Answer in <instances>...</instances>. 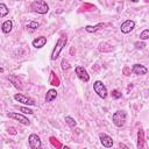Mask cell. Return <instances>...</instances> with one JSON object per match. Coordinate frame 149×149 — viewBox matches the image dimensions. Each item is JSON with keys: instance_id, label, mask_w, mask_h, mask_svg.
Instances as JSON below:
<instances>
[{"instance_id": "cell-11", "label": "cell", "mask_w": 149, "mask_h": 149, "mask_svg": "<svg viewBox=\"0 0 149 149\" xmlns=\"http://www.w3.org/2000/svg\"><path fill=\"white\" fill-rule=\"evenodd\" d=\"M99 137H100V142H101V144L104 146V147H106V148H111L112 146H113V139L111 137V136H108L107 134H100L99 135Z\"/></svg>"}, {"instance_id": "cell-29", "label": "cell", "mask_w": 149, "mask_h": 149, "mask_svg": "<svg viewBox=\"0 0 149 149\" xmlns=\"http://www.w3.org/2000/svg\"><path fill=\"white\" fill-rule=\"evenodd\" d=\"M8 133H10L12 135H15V134H16V132H15V129H14L13 127H9V128H8Z\"/></svg>"}, {"instance_id": "cell-3", "label": "cell", "mask_w": 149, "mask_h": 149, "mask_svg": "<svg viewBox=\"0 0 149 149\" xmlns=\"http://www.w3.org/2000/svg\"><path fill=\"white\" fill-rule=\"evenodd\" d=\"M126 119L127 114L125 111H116L112 116V121L116 127H122L126 123Z\"/></svg>"}, {"instance_id": "cell-1", "label": "cell", "mask_w": 149, "mask_h": 149, "mask_svg": "<svg viewBox=\"0 0 149 149\" xmlns=\"http://www.w3.org/2000/svg\"><path fill=\"white\" fill-rule=\"evenodd\" d=\"M66 42H68V37H66V35H65V34L61 35V37L57 40V42H56V44H55V48L52 49L51 57H50L51 61H56V59L58 58V56H59L61 51L63 50V48L65 47Z\"/></svg>"}, {"instance_id": "cell-18", "label": "cell", "mask_w": 149, "mask_h": 149, "mask_svg": "<svg viewBox=\"0 0 149 149\" xmlns=\"http://www.w3.org/2000/svg\"><path fill=\"white\" fill-rule=\"evenodd\" d=\"M9 80L13 83V85H14L16 88H19V90H22V85H21V81L17 79V77H16V76H10V77H9Z\"/></svg>"}, {"instance_id": "cell-2", "label": "cell", "mask_w": 149, "mask_h": 149, "mask_svg": "<svg viewBox=\"0 0 149 149\" xmlns=\"http://www.w3.org/2000/svg\"><path fill=\"white\" fill-rule=\"evenodd\" d=\"M30 8H31V10H34L35 13H38V14H47L49 10V6L44 0H36V1L31 2Z\"/></svg>"}, {"instance_id": "cell-6", "label": "cell", "mask_w": 149, "mask_h": 149, "mask_svg": "<svg viewBox=\"0 0 149 149\" xmlns=\"http://www.w3.org/2000/svg\"><path fill=\"white\" fill-rule=\"evenodd\" d=\"M74 71H76L77 76H78V78H79L80 80H83V81H85V83H87V81L90 80V76H88L87 71H86L83 66H80V65L76 66V68H74Z\"/></svg>"}, {"instance_id": "cell-30", "label": "cell", "mask_w": 149, "mask_h": 149, "mask_svg": "<svg viewBox=\"0 0 149 149\" xmlns=\"http://www.w3.org/2000/svg\"><path fill=\"white\" fill-rule=\"evenodd\" d=\"M2 72H3V69H2L1 66H0V73H2Z\"/></svg>"}, {"instance_id": "cell-32", "label": "cell", "mask_w": 149, "mask_h": 149, "mask_svg": "<svg viewBox=\"0 0 149 149\" xmlns=\"http://www.w3.org/2000/svg\"><path fill=\"white\" fill-rule=\"evenodd\" d=\"M59 1H63V0H59Z\"/></svg>"}, {"instance_id": "cell-31", "label": "cell", "mask_w": 149, "mask_h": 149, "mask_svg": "<svg viewBox=\"0 0 149 149\" xmlns=\"http://www.w3.org/2000/svg\"><path fill=\"white\" fill-rule=\"evenodd\" d=\"M132 1H133V2H137L139 0H132Z\"/></svg>"}, {"instance_id": "cell-7", "label": "cell", "mask_w": 149, "mask_h": 149, "mask_svg": "<svg viewBox=\"0 0 149 149\" xmlns=\"http://www.w3.org/2000/svg\"><path fill=\"white\" fill-rule=\"evenodd\" d=\"M14 99H15L16 101L21 102V104H24V105H30V106L35 105V100H34V99H31V98H29V97H26V95H23V94H20V93L15 94V95H14Z\"/></svg>"}, {"instance_id": "cell-15", "label": "cell", "mask_w": 149, "mask_h": 149, "mask_svg": "<svg viewBox=\"0 0 149 149\" xmlns=\"http://www.w3.org/2000/svg\"><path fill=\"white\" fill-rule=\"evenodd\" d=\"M102 27H105L104 23H98V24H95V26H86V27H85V30H86L87 33H94V31L99 30V29L102 28Z\"/></svg>"}, {"instance_id": "cell-24", "label": "cell", "mask_w": 149, "mask_h": 149, "mask_svg": "<svg viewBox=\"0 0 149 149\" xmlns=\"http://www.w3.org/2000/svg\"><path fill=\"white\" fill-rule=\"evenodd\" d=\"M20 111H21V112H23L24 114H33V113H34V112H33V109L27 108V107H20Z\"/></svg>"}, {"instance_id": "cell-4", "label": "cell", "mask_w": 149, "mask_h": 149, "mask_svg": "<svg viewBox=\"0 0 149 149\" xmlns=\"http://www.w3.org/2000/svg\"><path fill=\"white\" fill-rule=\"evenodd\" d=\"M93 90H94V92L100 97V98H102V99H105V98H107V88H106V86L104 85V83L102 81H100V80H95L94 83H93Z\"/></svg>"}, {"instance_id": "cell-28", "label": "cell", "mask_w": 149, "mask_h": 149, "mask_svg": "<svg viewBox=\"0 0 149 149\" xmlns=\"http://www.w3.org/2000/svg\"><path fill=\"white\" fill-rule=\"evenodd\" d=\"M62 69H63V70L69 69V63H68V61H65V59L62 61Z\"/></svg>"}, {"instance_id": "cell-33", "label": "cell", "mask_w": 149, "mask_h": 149, "mask_svg": "<svg viewBox=\"0 0 149 149\" xmlns=\"http://www.w3.org/2000/svg\"><path fill=\"white\" fill-rule=\"evenodd\" d=\"M79 1H83V0H79Z\"/></svg>"}, {"instance_id": "cell-19", "label": "cell", "mask_w": 149, "mask_h": 149, "mask_svg": "<svg viewBox=\"0 0 149 149\" xmlns=\"http://www.w3.org/2000/svg\"><path fill=\"white\" fill-rule=\"evenodd\" d=\"M8 12H9L8 7H7L5 3H0V17L6 16V15L8 14Z\"/></svg>"}, {"instance_id": "cell-10", "label": "cell", "mask_w": 149, "mask_h": 149, "mask_svg": "<svg viewBox=\"0 0 149 149\" xmlns=\"http://www.w3.org/2000/svg\"><path fill=\"white\" fill-rule=\"evenodd\" d=\"M132 71L134 74H139V76H142V74H147L148 72V69L142 65V64H134L133 68H132Z\"/></svg>"}, {"instance_id": "cell-16", "label": "cell", "mask_w": 149, "mask_h": 149, "mask_svg": "<svg viewBox=\"0 0 149 149\" xmlns=\"http://www.w3.org/2000/svg\"><path fill=\"white\" fill-rule=\"evenodd\" d=\"M49 83H50L51 85H54V86H58V85H59V79H58V77L55 74L54 71L50 72V79H49Z\"/></svg>"}, {"instance_id": "cell-17", "label": "cell", "mask_w": 149, "mask_h": 149, "mask_svg": "<svg viewBox=\"0 0 149 149\" xmlns=\"http://www.w3.org/2000/svg\"><path fill=\"white\" fill-rule=\"evenodd\" d=\"M144 133H143V130L142 129H140L139 130V133H137V147L139 148H142L143 147V141H144Z\"/></svg>"}, {"instance_id": "cell-26", "label": "cell", "mask_w": 149, "mask_h": 149, "mask_svg": "<svg viewBox=\"0 0 149 149\" xmlns=\"http://www.w3.org/2000/svg\"><path fill=\"white\" fill-rule=\"evenodd\" d=\"M50 141H51V143H52L55 147H57V148H61V147H62V144H61L58 141H56L55 137H50Z\"/></svg>"}, {"instance_id": "cell-12", "label": "cell", "mask_w": 149, "mask_h": 149, "mask_svg": "<svg viewBox=\"0 0 149 149\" xmlns=\"http://www.w3.org/2000/svg\"><path fill=\"white\" fill-rule=\"evenodd\" d=\"M31 44H33V47H35V48H37V49L43 48V47L47 44V37H44V36H40V37L35 38V40L33 41Z\"/></svg>"}, {"instance_id": "cell-5", "label": "cell", "mask_w": 149, "mask_h": 149, "mask_svg": "<svg viewBox=\"0 0 149 149\" xmlns=\"http://www.w3.org/2000/svg\"><path fill=\"white\" fill-rule=\"evenodd\" d=\"M28 143H29V147L31 149H38L42 147V142L40 140V137L36 135V134H30L29 137H28Z\"/></svg>"}, {"instance_id": "cell-20", "label": "cell", "mask_w": 149, "mask_h": 149, "mask_svg": "<svg viewBox=\"0 0 149 149\" xmlns=\"http://www.w3.org/2000/svg\"><path fill=\"white\" fill-rule=\"evenodd\" d=\"M65 122H66L70 127H74V126L77 125L76 120H74L73 118H71V116H65Z\"/></svg>"}, {"instance_id": "cell-22", "label": "cell", "mask_w": 149, "mask_h": 149, "mask_svg": "<svg viewBox=\"0 0 149 149\" xmlns=\"http://www.w3.org/2000/svg\"><path fill=\"white\" fill-rule=\"evenodd\" d=\"M107 45H108L107 43H100V45H99V50L102 51V52H105V51H111V50H112V47L106 48Z\"/></svg>"}, {"instance_id": "cell-14", "label": "cell", "mask_w": 149, "mask_h": 149, "mask_svg": "<svg viewBox=\"0 0 149 149\" xmlns=\"http://www.w3.org/2000/svg\"><path fill=\"white\" fill-rule=\"evenodd\" d=\"M12 28H13V22H12L10 20L5 21V22L2 23V26H1V30H2V33H5V34L10 33Z\"/></svg>"}, {"instance_id": "cell-8", "label": "cell", "mask_w": 149, "mask_h": 149, "mask_svg": "<svg viewBox=\"0 0 149 149\" xmlns=\"http://www.w3.org/2000/svg\"><path fill=\"white\" fill-rule=\"evenodd\" d=\"M8 118L15 119V120H17L20 123L26 125V126H29V125H30V120H29L28 118H26L24 115L19 114V113H8Z\"/></svg>"}, {"instance_id": "cell-9", "label": "cell", "mask_w": 149, "mask_h": 149, "mask_svg": "<svg viewBox=\"0 0 149 149\" xmlns=\"http://www.w3.org/2000/svg\"><path fill=\"white\" fill-rule=\"evenodd\" d=\"M134 27H135V22L133 20H126L125 22L121 23L120 29H121V31L123 34H128V33H130L134 29Z\"/></svg>"}, {"instance_id": "cell-21", "label": "cell", "mask_w": 149, "mask_h": 149, "mask_svg": "<svg viewBox=\"0 0 149 149\" xmlns=\"http://www.w3.org/2000/svg\"><path fill=\"white\" fill-rule=\"evenodd\" d=\"M26 27L27 28H30V29H37L40 27V23L38 22H35V21H30V22H28L26 24Z\"/></svg>"}, {"instance_id": "cell-27", "label": "cell", "mask_w": 149, "mask_h": 149, "mask_svg": "<svg viewBox=\"0 0 149 149\" xmlns=\"http://www.w3.org/2000/svg\"><path fill=\"white\" fill-rule=\"evenodd\" d=\"M135 47H136L137 49H143V48L146 47V43H143V42H136V43H135Z\"/></svg>"}, {"instance_id": "cell-13", "label": "cell", "mask_w": 149, "mask_h": 149, "mask_svg": "<svg viewBox=\"0 0 149 149\" xmlns=\"http://www.w3.org/2000/svg\"><path fill=\"white\" fill-rule=\"evenodd\" d=\"M56 97H57V91H56L55 88H50V90H48L47 95H45V102H50V101H52L54 99H56Z\"/></svg>"}, {"instance_id": "cell-25", "label": "cell", "mask_w": 149, "mask_h": 149, "mask_svg": "<svg viewBox=\"0 0 149 149\" xmlns=\"http://www.w3.org/2000/svg\"><path fill=\"white\" fill-rule=\"evenodd\" d=\"M112 97L115 98V99H119V98H121V93L118 90H113L112 91Z\"/></svg>"}, {"instance_id": "cell-23", "label": "cell", "mask_w": 149, "mask_h": 149, "mask_svg": "<svg viewBox=\"0 0 149 149\" xmlns=\"http://www.w3.org/2000/svg\"><path fill=\"white\" fill-rule=\"evenodd\" d=\"M148 37H149V29H144V30L140 34V38L144 41V40H147Z\"/></svg>"}]
</instances>
